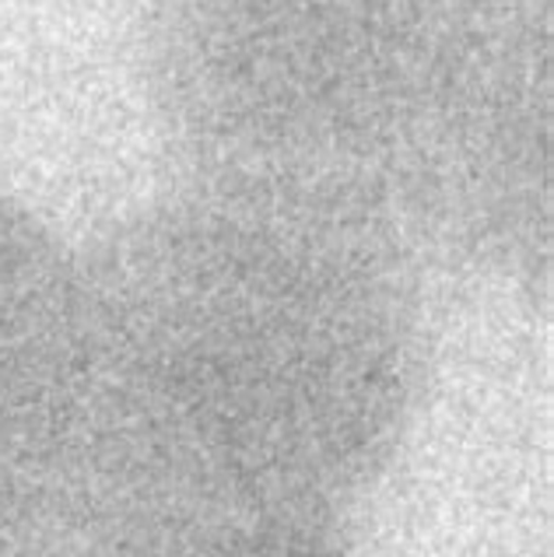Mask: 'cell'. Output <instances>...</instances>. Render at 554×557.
<instances>
[{
  "label": "cell",
  "mask_w": 554,
  "mask_h": 557,
  "mask_svg": "<svg viewBox=\"0 0 554 557\" xmlns=\"http://www.w3.org/2000/svg\"><path fill=\"white\" fill-rule=\"evenodd\" d=\"M183 183L271 197L456 274L551 260V0H151Z\"/></svg>",
  "instance_id": "obj_1"
}]
</instances>
